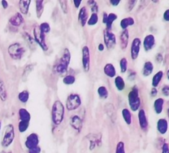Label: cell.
Instances as JSON below:
<instances>
[{
	"label": "cell",
	"mask_w": 169,
	"mask_h": 153,
	"mask_svg": "<svg viewBox=\"0 0 169 153\" xmlns=\"http://www.w3.org/2000/svg\"><path fill=\"white\" fill-rule=\"evenodd\" d=\"M65 115V107L60 101H56L52 108V119L56 125L61 124Z\"/></svg>",
	"instance_id": "6da1fadb"
},
{
	"label": "cell",
	"mask_w": 169,
	"mask_h": 153,
	"mask_svg": "<svg viewBox=\"0 0 169 153\" xmlns=\"http://www.w3.org/2000/svg\"><path fill=\"white\" fill-rule=\"evenodd\" d=\"M129 99V105L132 111H138L141 105V99L139 97V89L136 86H134L132 87V90L130 91L128 96Z\"/></svg>",
	"instance_id": "7a4b0ae2"
},
{
	"label": "cell",
	"mask_w": 169,
	"mask_h": 153,
	"mask_svg": "<svg viewBox=\"0 0 169 153\" xmlns=\"http://www.w3.org/2000/svg\"><path fill=\"white\" fill-rule=\"evenodd\" d=\"M70 61V53L68 49L64 50L63 55L60 58L59 61L57 63L56 70L58 73H65L68 70L69 63Z\"/></svg>",
	"instance_id": "3957f363"
},
{
	"label": "cell",
	"mask_w": 169,
	"mask_h": 153,
	"mask_svg": "<svg viewBox=\"0 0 169 153\" xmlns=\"http://www.w3.org/2000/svg\"><path fill=\"white\" fill-rule=\"evenodd\" d=\"M14 139V130L13 125L9 124L5 128V134L3 137L2 145L4 147H8L13 142Z\"/></svg>",
	"instance_id": "277c9868"
},
{
	"label": "cell",
	"mask_w": 169,
	"mask_h": 153,
	"mask_svg": "<svg viewBox=\"0 0 169 153\" xmlns=\"http://www.w3.org/2000/svg\"><path fill=\"white\" fill-rule=\"evenodd\" d=\"M25 49L23 46L19 43H15L11 45L8 48V53L12 58L15 60H18L23 56Z\"/></svg>",
	"instance_id": "5b68a950"
},
{
	"label": "cell",
	"mask_w": 169,
	"mask_h": 153,
	"mask_svg": "<svg viewBox=\"0 0 169 153\" xmlns=\"http://www.w3.org/2000/svg\"><path fill=\"white\" fill-rule=\"evenodd\" d=\"M81 105V99L78 94H70L66 102L67 109L69 111L77 109Z\"/></svg>",
	"instance_id": "8992f818"
},
{
	"label": "cell",
	"mask_w": 169,
	"mask_h": 153,
	"mask_svg": "<svg viewBox=\"0 0 169 153\" xmlns=\"http://www.w3.org/2000/svg\"><path fill=\"white\" fill-rule=\"evenodd\" d=\"M34 40L36 42L39 44L40 46L44 49V51H46L48 49L47 46H46L45 41V34L43 33L42 31L41 30L39 26L34 27Z\"/></svg>",
	"instance_id": "52a82bcc"
},
{
	"label": "cell",
	"mask_w": 169,
	"mask_h": 153,
	"mask_svg": "<svg viewBox=\"0 0 169 153\" xmlns=\"http://www.w3.org/2000/svg\"><path fill=\"white\" fill-rule=\"evenodd\" d=\"M104 43L108 49H113L116 45V37L111 30L106 29L104 31Z\"/></svg>",
	"instance_id": "ba28073f"
},
{
	"label": "cell",
	"mask_w": 169,
	"mask_h": 153,
	"mask_svg": "<svg viewBox=\"0 0 169 153\" xmlns=\"http://www.w3.org/2000/svg\"><path fill=\"white\" fill-rule=\"evenodd\" d=\"M82 67L86 73L90 70V51L87 46L82 48Z\"/></svg>",
	"instance_id": "9c48e42d"
},
{
	"label": "cell",
	"mask_w": 169,
	"mask_h": 153,
	"mask_svg": "<svg viewBox=\"0 0 169 153\" xmlns=\"http://www.w3.org/2000/svg\"><path fill=\"white\" fill-rule=\"evenodd\" d=\"M141 40L139 38H135L132 40V45L130 49V55L132 60H136L139 57V52H140Z\"/></svg>",
	"instance_id": "30bf717a"
},
{
	"label": "cell",
	"mask_w": 169,
	"mask_h": 153,
	"mask_svg": "<svg viewBox=\"0 0 169 153\" xmlns=\"http://www.w3.org/2000/svg\"><path fill=\"white\" fill-rule=\"evenodd\" d=\"M38 143H39V138L37 135H36L35 133L31 134L30 135H29L27 137L26 140V147L28 148L29 149H33L38 147Z\"/></svg>",
	"instance_id": "8fae6325"
},
{
	"label": "cell",
	"mask_w": 169,
	"mask_h": 153,
	"mask_svg": "<svg viewBox=\"0 0 169 153\" xmlns=\"http://www.w3.org/2000/svg\"><path fill=\"white\" fill-rule=\"evenodd\" d=\"M139 125H140L141 130L146 131L148 127V122H147V119L145 111H144V109L139 110Z\"/></svg>",
	"instance_id": "7c38bea8"
},
{
	"label": "cell",
	"mask_w": 169,
	"mask_h": 153,
	"mask_svg": "<svg viewBox=\"0 0 169 153\" xmlns=\"http://www.w3.org/2000/svg\"><path fill=\"white\" fill-rule=\"evenodd\" d=\"M155 38L154 36L152 35V34H149V35H147L145 37H144V48L146 51H150L153 49V46H155Z\"/></svg>",
	"instance_id": "4fadbf2b"
},
{
	"label": "cell",
	"mask_w": 169,
	"mask_h": 153,
	"mask_svg": "<svg viewBox=\"0 0 169 153\" xmlns=\"http://www.w3.org/2000/svg\"><path fill=\"white\" fill-rule=\"evenodd\" d=\"M70 125L78 132H80L81 128H82V120L79 116L74 115L70 119Z\"/></svg>",
	"instance_id": "5bb4252c"
},
{
	"label": "cell",
	"mask_w": 169,
	"mask_h": 153,
	"mask_svg": "<svg viewBox=\"0 0 169 153\" xmlns=\"http://www.w3.org/2000/svg\"><path fill=\"white\" fill-rule=\"evenodd\" d=\"M105 111H106V114L108 115V117L110 118L113 122L116 120V111L112 104H106L105 106Z\"/></svg>",
	"instance_id": "9a60e30c"
},
{
	"label": "cell",
	"mask_w": 169,
	"mask_h": 153,
	"mask_svg": "<svg viewBox=\"0 0 169 153\" xmlns=\"http://www.w3.org/2000/svg\"><path fill=\"white\" fill-rule=\"evenodd\" d=\"M120 46H121V49L124 50L125 49H127V46H128V42H129V32L127 29L124 30L121 34L120 36Z\"/></svg>",
	"instance_id": "2e32d148"
},
{
	"label": "cell",
	"mask_w": 169,
	"mask_h": 153,
	"mask_svg": "<svg viewBox=\"0 0 169 153\" xmlns=\"http://www.w3.org/2000/svg\"><path fill=\"white\" fill-rule=\"evenodd\" d=\"M88 18V13L87 8L85 7H83L81 8L79 13V20L82 26H84L87 23Z\"/></svg>",
	"instance_id": "e0dca14e"
},
{
	"label": "cell",
	"mask_w": 169,
	"mask_h": 153,
	"mask_svg": "<svg viewBox=\"0 0 169 153\" xmlns=\"http://www.w3.org/2000/svg\"><path fill=\"white\" fill-rule=\"evenodd\" d=\"M168 128V121L165 119H159L157 122V129L160 134L164 135L167 132Z\"/></svg>",
	"instance_id": "ac0fdd59"
},
{
	"label": "cell",
	"mask_w": 169,
	"mask_h": 153,
	"mask_svg": "<svg viewBox=\"0 0 169 153\" xmlns=\"http://www.w3.org/2000/svg\"><path fill=\"white\" fill-rule=\"evenodd\" d=\"M23 16L20 13H17L14 16H13L10 19L9 23L14 26H20L22 23H23Z\"/></svg>",
	"instance_id": "d6986e66"
},
{
	"label": "cell",
	"mask_w": 169,
	"mask_h": 153,
	"mask_svg": "<svg viewBox=\"0 0 169 153\" xmlns=\"http://www.w3.org/2000/svg\"><path fill=\"white\" fill-rule=\"evenodd\" d=\"M104 73L110 78H114L116 75V70L112 63H106L104 67Z\"/></svg>",
	"instance_id": "ffe728a7"
},
{
	"label": "cell",
	"mask_w": 169,
	"mask_h": 153,
	"mask_svg": "<svg viewBox=\"0 0 169 153\" xmlns=\"http://www.w3.org/2000/svg\"><path fill=\"white\" fill-rule=\"evenodd\" d=\"M134 23H135V20L132 17H127V18H124L123 20L120 21V27L124 29V30H126L129 26H131V25H133Z\"/></svg>",
	"instance_id": "44dd1931"
},
{
	"label": "cell",
	"mask_w": 169,
	"mask_h": 153,
	"mask_svg": "<svg viewBox=\"0 0 169 153\" xmlns=\"http://www.w3.org/2000/svg\"><path fill=\"white\" fill-rule=\"evenodd\" d=\"M163 105H164V99L162 98H159V99H156L154 102V110L157 114H159L163 112Z\"/></svg>",
	"instance_id": "7402d4cb"
},
{
	"label": "cell",
	"mask_w": 169,
	"mask_h": 153,
	"mask_svg": "<svg viewBox=\"0 0 169 153\" xmlns=\"http://www.w3.org/2000/svg\"><path fill=\"white\" fill-rule=\"evenodd\" d=\"M117 18H118V17H117V15L115 14V13H110L109 14L107 15L106 20L103 22V23L106 24V27H107V29H108V30H111L112 23L115 20H116Z\"/></svg>",
	"instance_id": "603a6c76"
},
{
	"label": "cell",
	"mask_w": 169,
	"mask_h": 153,
	"mask_svg": "<svg viewBox=\"0 0 169 153\" xmlns=\"http://www.w3.org/2000/svg\"><path fill=\"white\" fill-rule=\"evenodd\" d=\"M153 63L151 61H147L144 64V67H143L142 73L144 76H148L153 73Z\"/></svg>",
	"instance_id": "cb8c5ba5"
},
{
	"label": "cell",
	"mask_w": 169,
	"mask_h": 153,
	"mask_svg": "<svg viewBox=\"0 0 169 153\" xmlns=\"http://www.w3.org/2000/svg\"><path fill=\"white\" fill-rule=\"evenodd\" d=\"M19 115H20V121H26L29 122L31 120V115L28 112V111L24 108H21L19 111Z\"/></svg>",
	"instance_id": "d4e9b609"
},
{
	"label": "cell",
	"mask_w": 169,
	"mask_h": 153,
	"mask_svg": "<svg viewBox=\"0 0 169 153\" xmlns=\"http://www.w3.org/2000/svg\"><path fill=\"white\" fill-rule=\"evenodd\" d=\"M163 71H159L158 73H156L153 75V80H152V85L153 87H156L159 85V84L160 83L161 80L163 79Z\"/></svg>",
	"instance_id": "484cf974"
},
{
	"label": "cell",
	"mask_w": 169,
	"mask_h": 153,
	"mask_svg": "<svg viewBox=\"0 0 169 153\" xmlns=\"http://www.w3.org/2000/svg\"><path fill=\"white\" fill-rule=\"evenodd\" d=\"M31 4V1H24V0H22V1H20L19 2V6H20V11L22 12V13L23 14H26L29 11V5Z\"/></svg>",
	"instance_id": "4316f807"
},
{
	"label": "cell",
	"mask_w": 169,
	"mask_h": 153,
	"mask_svg": "<svg viewBox=\"0 0 169 153\" xmlns=\"http://www.w3.org/2000/svg\"><path fill=\"white\" fill-rule=\"evenodd\" d=\"M122 115H123L124 120L126 122V123L130 125L132 123V114H131L130 110L127 109V108H124L122 111Z\"/></svg>",
	"instance_id": "83f0119b"
},
{
	"label": "cell",
	"mask_w": 169,
	"mask_h": 153,
	"mask_svg": "<svg viewBox=\"0 0 169 153\" xmlns=\"http://www.w3.org/2000/svg\"><path fill=\"white\" fill-rule=\"evenodd\" d=\"M36 13H37V18H40L44 11V1L43 0H37L36 1Z\"/></svg>",
	"instance_id": "f1b7e54d"
},
{
	"label": "cell",
	"mask_w": 169,
	"mask_h": 153,
	"mask_svg": "<svg viewBox=\"0 0 169 153\" xmlns=\"http://www.w3.org/2000/svg\"><path fill=\"white\" fill-rule=\"evenodd\" d=\"M115 84L118 90H123L125 87V83L121 76H117L115 79Z\"/></svg>",
	"instance_id": "f546056e"
},
{
	"label": "cell",
	"mask_w": 169,
	"mask_h": 153,
	"mask_svg": "<svg viewBox=\"0 0 169 153\" xmlns=\"http://www.w3.org/2000/svg\"><path fill=\"white\" fill-rule=\"evenodd\" d=\"M0 98L2 101H6L7 99V90L4 82L0 80Z\"/></svg>",
	"instance_id": "4dcf8cb0"
},
{
	"label": "cell",
	"mask_w": 169,
	"mask_h": 153,
	"mask_svg": "<svg viewBox=\"0 0 169 153\" xmlns=\"http://www.w3.org/2000/svg\"><path fill=\"white\" fill-rule=\"evenodd\" d=\"M97 92L100 97L103 98V99H106V98L108 97V90L107 89H106V87H104V86H101V87H100L99 88H98Z\"/></svg>",
	"instance_id": "1f68e13d"
},
{
	"label": "cell",
	"mask_w": 169,
	"mask_h": 153,
	"mask_svg": "<svg viewBox=\"0 0 169 153\" xmlns=\"http://www.w3.org/2000/svg\"><path fill=\"white\" fill-rule=\"evenodd\" d=\"M18 98L22 102L26 103L28 101L29 98V94L27 90H23L22 92H20L18 95Z\"/></svg>",
	"instance_id": "d6a6232c"
},
{
	"label": "cell",
	"mask_w": 169,
	"mask_h": 153,
	"mask_svg": "<svg viewBox=\"0 0 169 153\" xmlns=\"http://www.w3.org/2000/svg\"><path fill=\"white\" fill-rule=\"evenodd\" d=\"M98 20H99V18H98L97 14H96V13H92L90 18L88 20V24L89 25H94L98 23Z\"/></svg>",
	"instance_id": "836d02e7"
},
{
	"label": "cell",
	"mask_w": 169,
	"mask_h": 153,
	"mask_svg": "<svg viewBox=\"0 0 169 153\" xmlns=\"http://www.w3.org/2000/svg\"><path fill=\"white\" fill-rule=\"evenodd\" d=\"M127 65H128V62H127V59L126 58H123L120 61V71L122 73H124L127 72Z\"/></svg>",
	"instance_id": "e575fe53"
},
{
	"label": "cell",
	"mask_w": 169,
	"mask_h": 153,
	"mask_svg": "<svg viewBox=\"0 0 169 153\" xmlns=\"http://www.w3.org/2000/svg\"><path fill=\"white\" fill-rule=\"evenodd\" d=\"M63 82L67 85H73L74 82H75V77L71 75H67V76H65V78H64Z\"/></svg>",
	"instance_id": "d590c367"
},
{
	"label": "cell",
	"mask_w": 169,
	"mask_h": 153,
	"mask_svg": "<svg viewBox=\"0 0 169 153\" xmlns=\"http://www.w3.org/2000/svg\"><path fill=\"white\" fill-rule=\"evenodd\" d=\"M29 124V122L20 121V123H19V131H20V132H24L27 128H28Z\"/></svg>",
	"instance_id": "8d00e7d4"
},
{
	"label": "cell",
	"mask_w": 169,
	"mask_h": 153,
	"mask_svg": "<svg viewBox=\"0 0 169 153\" xmlns=\"http://www.w3.org/2000/svg\"><path fill=\"white\" fill-rule=\"evenodd\" d=\"M40 29H41V30L42 31L43 33H48V32H49V31H50V26H49V25L47 23H43L41 24V25H40Z\"/></svg>",
	"instance_id": "74e56055"
},
{
	"label": "cell",
	"mask_w": 169,
	"mask_h": 153,
	"mask_svg": "<svg viewBox=\"0 0 169 153\" xmlns=\"http://www.w3.org/2000/svg\"><path fill=\"white\" fill-rule=\"evenodd\" d=\"M115 153H126L125 152V147H124V142L120 141L117 144L116 147V152Z\"/></svg>",
	"instance_id": "f35d334b"
},
{
	"label": "cell",
	"mask_w": 169,
	"mask_h": 153,
	"mask_svg": "<svg viewBox=\"0 0 169 153\" xmlns=\"http://www.w3.org/2000/svg\"><path fill=\"white\" fill-rule=\"evenodd\" d=\"M89 5L91 6V11L93 12V13H96L98 11V6L97 4H96V2L94 1H88V2Z\"/></svg>",
	"instance_id": "ab89813d"
},
{
	"label": "cell",
	"mask_w": 169,
	"mask_h": 153,
	"mask_svg": "<svg viewBox=\"0 0 169 153\" xmlns=\"http://www.w3.org/2000/svg\"><path fill=\"white\" fill-rule=\"evenodd\" d=\"M162 92H163V95L165 97H168L169 96V85H165L162 89Z\"/></svg>",
	"instance_id": "60d3db41"
},
{
	"label": "cell",
	"mask_w": 169,
	"mask_h": 153,
	"mask_svg": "<svg viewBox=\"0 0 169 153\" xmlns=\"http://www.w3.org/2000/svg\"><path fill=\"white\" fill-rule=\"evenodd\" d=\"M60 4L61 5V8L64 13H68V7H67V1H61Z\"/></svg>",
	"instance_id": "b9f144b4"
},
{
	"label": "cell",
	"mask_w": 169,
	"mask_h": 153,
	"mask_svg": "<svg viewBox=\"0 0 169 153\" xmlns=\"http://www.w3.org/2000/svg\"><path fill=\"white\" fill-rule=\"evenodd\" d=\"M136 2H137L132 1V0H130V1L129 2H128V11H132V9L134 8V6H135V5L136 4Z\"/></svg>",
	"instance_id": "7bdbcfd3"
},
{
	"label": "cell",
	"mask_w": 169,
	"mask_h": 153,
	"mask_svg": "<svg viewBox=\"0 0 169 153\" xmlns=\"http://www.w3.org/2000/svg\"><path fill=\"white\" fill-rule=\"evenodd\" d=\"M29 153H41V148L39 147H37L33 149H29Z\"/></svg>",
	"instance_id": "ee69618b"
},
{
	"label": "cell",
	"mask_w": 169,
	"mask_h": 153,
	"mask_svg": "<svg viewBox=\"0 0 169 153\" xmlns=\"http://www.w3.org/2000/svg\"><path fill=\"white\" fill-rule=\"evenodd\" d=\"M162 153H169V146L168 143H164L163 146V152Z\"/></svg>",
	"instance_id": "f6af8a7d"
},
{
	"label": "cell",
	"mask_w": 169,
	"mask_h": 153,
	"mask_svg": "<svg viewBox=\"0 0 169 153\" xmlns=\"http://www.w3.org/2000/svg\"><path fill=\"white\" fill-rule=\"evenodd\" d=\"M163 17H164V20H165V21L169 22V9L166 10V11H165V13H164V15H163Z\"/></svg>",
	"instance_id": "bcb514c9"
},
{
	"label": "cell",
	"mask_w": 169,
	"mask_h": 153,
	"mask_svg": "<svg viewBox=\"0 0 169 153\" xmlns=\"http://www.w3.org/2000/svg\"><path fill=\"white\" fill-rule=\"evenodd\" d=\"M157 94V90H156V87H153L152 90H151V96L152 97H155Z\"/></svg>",
	"instance_id": "7dc6e473"
},
{
	"label": "cell",
	"mask_w": 169,
	"mask_h": 153,
	"mask_svg": "<svg viewBox=\"0 0 169 153\" xmlns=\"http://www.w3.org/2000/svg\"><path fill=\"white\" fill-rule=\"evenodd\" d=\"M81 2H82L81 1H77V0H74V1H73L74 6H75L76 8H79V6H80Z\"/></svg>",
	"instance_id": "c3c4849f"
},
{
	"label": "cell",
	"mask_w": 169,
	"mask_h": 153,
	"mask_svg": "<svg viewBox=\"0 0 169 153\" xmlns=\"http://www.w3.org/2000/svg\"><path fill=\"white\" fill-rule=\"evenodd\" d=\"M110 3H111L113 6H117L119 3H120V1H119V0L118 1H115V0L113 1V0H112V1H110Z\"/></svg>",
	"instance_id": "681fc988"
},
{
	"label": "cell",
	"mask_w": 169,
	"mask_h": 153,
	"mask_svg": "<svg viewBox=\"0 0 169 153\" xmlns=\"http://www.w3.org/2000/svg\"><path fill=\"white\" fill-rule=\"evenodd\" d=\"M2 5L3 8H4L5 9L8 8V2H7L6 1H4V0H3V1H2Z\"/></svg>",
	"instance_id": "f907efd6"
},
{
	"label": "cell",
	"mask_w": 169,
	"mask_h": 153,
	"mask_svg": "<svg viewBox=\"0 0 169 153\" xmlns=\"http://www.w3.org/2000/svg\"><path fill=\"white\" fill-rule=\"evenodd\" d=\"M103 49H104V46L103 45V44H100L99 45V50L100 51H103Z\"/></svg>",
	"instance_id": "816d5d0a"
},
{
	"label": "cell",
	"mask_w": 169,
	"mask_h": 153,
	"mask_svg": "<svg viewBox=\"0 0 169 153\" xmlns=\"http://www.w3.org/2000/svg\"><path fill=\"white\" fill-rule=\"evenodd\" d=\"M167 76H168V79H169V70H168V71L167 72Z\"/></svg>",
	"instance_id": "f5cc1de1"
},
{
	"label": "cell",
	"mask_w": 169,
	"mask_h": 153,
	"mask_svg": "<svg viewBox=\"0 0 169 153\" xmlns=\"http://www.w3.org/2000/svg\"><path fill=\"white\" fill-rule=\"evenodd\" d=\"M168 117H169V108H168Z\"/></svg>",
	"instance_id": "db71d44e"
},
{
	"label": "cell",
	"mask_w": 169,
	"mask_h": 153,
	"mask_svg": "<svg viewBox=\"0 0 169 153\" xmlns=\"http://www.w3.org/2000/svg\"><path fill=\"white\" fill-rule=\"evenodd\" d=\"M0 128H1V121H0Z\"/></svg>",
	"instance_id": "11a10c76"
}]
</instances>
